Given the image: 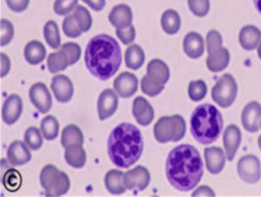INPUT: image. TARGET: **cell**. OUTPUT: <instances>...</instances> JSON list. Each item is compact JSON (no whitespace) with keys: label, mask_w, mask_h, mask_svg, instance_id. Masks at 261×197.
<instances>
[{"label":"cell","mask_w":261,"mask_h":197,"mask_svg":"<svg viewBox=\"0 0 261 197\" xmlns=\"http://www.w3.org/2000/svg\"><path fill=\"white\" fill-rule=\"evenodd\" d=\"M237 170L239 177L246 183L255 184L261 178V166L257 156L248 154L240 158Z\"/></svg>","instance_id":"obj_7"},{"label":"cell","mask_w":261,"mask_h":197,"mask_svg":"<svg viewBox=\"0 0 261 197\" xmlns=\"http://www.w3.org/2000/svg\"><path fill=\"white\" fill-rule=\"evenodd\" d=\"M124 174L119 169H110L104 177V185L109 193L113 195L123 194L127 189L123 181Z\"/></svg>","instance_id":"obj_25"},{"label":"cell","mask_w":261,"mask_h":197,"mask_svg":"<svg viewBox=\"0 0 261 197\" xmlns=\"http://www.w3.org/2000/svg\"><path fill=\"white\" fill-rule=\"evenodd\" d=\"M23 56L28 63L37 65L46 57L45 46L38 40H33L27 43L23 49Z\"/></svg>","instance_id":"obj_26"},{"label":"cell","mask_w":261,"mask_h":197,"mask_svg":"<svg viewBox=\"0 0 261 197\" xmlns=\"http://www.w3.org/2000/svg\"><path fill=\"white\" fill-rule=\"evenodd\" d=\"M242 141V133L238 126L229 125L223 132V146L226 158L231 161L240 147Z\"/></svg>","instance_id":"obj_18"},{"label":"cell","mask_w":261,"mask_h":197,"mask_svg":"<svg viewBox=\"0 0 261 197\" xmlns=\"http://www.w3.org/2000/svg\"><path fill=\"white\" fill-rule=\"evenodd\" d=\"M177 133V125L173 115L160 117L153 128V135L159 143L174 142Z\"/></svg>","instance_id":"obj_10"},{"label":"cell","mask_w":261,"mask_h":197,"mask_svg":"<svg viewBox=\"0 0 261 197\" xmlns=\"http://www.w3.org/2000/svg\"><path fill=\"white\" fill-rule=\"evenodd\" d=\"M84 144V134L75 125L66 126L61 133V145L65 148L69 145Z\"/></svg>","instance_id":"obj_31"},{"label":"cell","mask_w":261,"mask_h":197,"mask_svg":"<svg viewBox=\"0 0 261 197\" xmlns=\"http://www.w3.org/2000/svg\"><path fill=\"white\" fill-rule=\"evenodd\" d=\"M144 141L140 130L129 124L121 122L110 133L107 141V153L112 163L127 168L136 163L143 152Z\"/></svg>","instance_id":"obj_3"},{"label":"cell","mask_w":261,"mask_h":197,"mask_svg":"<svg viewBox=\"0 0 261 197\" xmlns=\"http://www.w3.org/2000/svg\"><path fill=\"white\" fill-rule=\"evenodd\" d=\"M64 149V159L68 165L74 168H81L85 165L87 155L83 145L73 144L65 147Z\"/></svg>","instance_id":"obj_27"},{"label":"cell","mask_w":261,"mask_h":197,"mask_svg":"<svg viewBox=\"0 0 261 197\" xmlns=\"http://www.w3.org/2000/svg\"><path fill=\"white\" fill-rule=\"evenodd\" d=\"M222 128V115L212 104H201L194 109L190 119V131L200 144L208 145L215 142L220 136Z\"/></svg>","instance_id":"obj_4"},{"label":"cell","mask_w":261,"mask_h":197,"mask_svg":"<svg viewBox=\"0 0 261 197\" xmlns=\"http://www.w3.org/2000/svg\"><path fill=\"white\" fill-rule=\"evenodd\" d=\"M118 106V95L114 89H105L103 90L97 101V111L98 117L101 120H104L114 114Z\"/></svg>","instance_id":"obj_11"},{"label":"cell","mask_w":261,"mask_h":197,"mask_svg":"<svg viewBox=\"0 0 261 197\" xmlns=\"http://www.w3.org/2000/svg\"><path fill=\"white\" fill-rule=\"evenodd\" d=\"M138 85V79L134 73L123 71L115 78L113 82V89L119 97L128 98L137 92Z\"/></svg>","instance_id":"obj_14"},{"label":"cell","mask_w":261,"mask_h":197,"mask_svg":"<svg viewBox=\"0 0 261 197\" xmlns=\"http://www.w3.org/2000/svg\"><path fill=\"white\" fill-rule=\"evenodd\" d=\"M152 82L164 86L170 77L168 65L161 59H152L147 65V75Z\"/></svg>","instance_id":"obj_23"},{"label":"cell","mask_w":261,"mask_h":197,"mask_svg":"<svg viewBox=\"0 0 261 197\" xmlns=\"http://www.w3.org/2000/svg\"><path fill=\"white\" fill-rule=\"evenodd\" d=\"M161 28L167 35H174L180 29V16L174 9H166L160 19Z\"/></svg>","instance_id":"obj_29"},{"label":"cell","mask_w":261,"mask_h":197,"mask_svg":"<svg viewBox=\"0 0 261 197\" xmlns=\"http://www.w3.org/2000/svg\"><path fill=\"white\" fill-rule=\"evenodd\" d=\"M188 94L191 100L200 101L207 94V85L203 80L191 81L188 87Z\"/></svg>","instance_id":"obj_36"},{"label":"cell","mask_w":261,"mask_h":197,"mask_svg":"<svg viewBox=\"0 0 261 197\" xmlns=\"http://www.w3.org/2000/svg\"><path fill=\"white\" fill-rule=\"evenodd\" d=\"M82 1L85 2L87 5H89L90 8H92L95 11L102 10L106 4L105 0H82Z\"/></svg>","instance_id":"obj_50"},{"label":"cell","mask_w":261,"mask_h":197,"mask_svg":"<svg viewBox=\"0 0 261 197\" xmlns=\"http://www.w3.org/2000/svg\"><path fill=\"white\" fill-rule=\"evenodd\" d=\"M0 24H1V46H5L9 44L10 41L12 40L14 35V28H13V24L5 18L1 19Z\"/></svg>","instance_id":"obj_43"},{"label":"cell","mask_w":261,"mask_h":197,"mask_svg":"<svg viewBox=\"0 0 261 197\" xmlns=\"http://www.w3.org/2000/svg\"><path fill=\"white\" fill-rule=\"evenodd\" d=\"M141 90L144 94L150 97H154L159 95L164 90V86L152 82L147 76H145L141 80Z\"/></svg>","instance_id":"obj_40"},{"label":"cell","mask_w":261,"mask_h":197,"mask_svg":"<svg viewBox=\"0 0 261 197\" xmlns=\"http://www.w3.org/2000/svg\"><path fill=\"white\" fill-rule=\"evenodd\" d=\"M32 158L31 149L24 141H13L7 148L6 160L11 166H20L28 163Z\"/></svg>","instance_id":"obj_13"},{"label":"cell","mask_w":261,"mask_h":197,"mask_svg":"<svg viewBox=\"0 0 261 197\" xmlns=\"http://www.w3.org/2000/svg\"><path fill=\"white\" fill-rule=\"evenodd\" d=\"M79 0H55L53 4L54 12L58 15H67L77 6Z\"/></svg>","instance_id":"obj_41"},{"label":"cell","mask_w":261,"mask_h":197,"mask_svg":"<svg viewBox=\"0 0 261 197\" xmlns=\"http://www.w3.org/2000/svg\"><path fill=\"white\" fill-rule=\"evenodd\" d=\"M40 184L49 196H61L68 192L70 181L68 176L53 164L45 165L40 173Z\"/></svg>","instance_id":"obj_5"},{"label":"cell","mask_w":261,"mask_h":197,"mask_svg":"<svg viewBox=\"0 0 261 197\" xmlns=\"http://www.w3.org/2000/svg\"><path fill=\"white\" fill-rule=\"evenodd\" d=\"M256 9L258 10V12L261 14V0H253Z\"/></svg>","instance_id":"obj_51"},{"label":"cell","mask_w":261,"mask_h":197,"mask_svg":"<svg viewBox=\"0 0 261 197\" xmlns=\"http://www.w3.org/2000/svg\"><path fill=\"white\" fill-rule=\"evenodd\" d=\"M43 135L41 130L36 127H30L23 134V141L31 150H38L43 145Z\"/></svg>","instance_id":"obj_34"},{"label":"cell","mask_w":261,"mask_h":197,"mask_svg":"<svg viewBox=\"0 0 261 197\" xmlns=\"http://www.w3.org/2000/svg\"><path fill=\"white\" fill-rule=\"evenodd\" d=\"M182 48L188 57L197 59L201 57L205 50V43L203 37L197 32L188 33L182 42Z\"/></svg>","instance_id":"obj_22"},{"label":"cell","mask_w":261,"mask_h":197,"mask_svg":"<svg viewBox=\"0 0 261 197\" xmlns=\"http://www.w3.org/2000/svg\"><path fill=\"white\" fill-rule=\"evenodd\" d=\"M3 184L9 191H15L21 184V177L15 169H8L3 175Z\"/></svg>","instance_id":"obj_38"},{"label":"cell","mask_w":261,"mask_h":197,"mask_svg":"<svg viewBox=\"0 0 261 197\" xmlns=\"http://www.w3.org/2000/svg\"><path fill=\"white\" fill-rule=\"evenodd\" d=\"M51 90L58 102L66 103L73 96V85L70 79L64 75H56L51 81Z\"/></svg>","instance_id":"obj_15"},{"label":"cell","mask_w":261,"mask_h":197,"mask_svg":"<svg viewBox=\"0 0 261 197\" xmlns=\"http://www.w3.org/2000/svg\"><path fill=\"white\" fill-rule=\"evenodd\" d=\"M151 176L149 170L142 165L136 166L124 173L123 181L127 190L144 191L150 184Z\"/></svg>","instance_id":"obj_8"},{"label":"cell","mask_w":261,"mask_h":197,"mask_svg":"<svg viewBox=\"0 0 261 197\" xmlns=\"http://www.w3.org/2000/svg\"><path fill=\"white\" fill-rule=\"evenodd\" d=\"M40 130L44 139L52 141L57 138L59 133V122L53 115L45 116L40 125Z\"/></svg>","instance_id":"obj_32"},{"label":"cell","mask_w":261,"mask_h":197,"mask_svg":"<svg viewBox=\"0 0 261 197\" xmlns=\"http://www.w3.org/2000/svg\"><path fill=\"white\" fill-rule=\"evenodd\" d=\"M188 5L192 13L198 17L207 15L210 9L209 0H188Z\"/></svg>","instance_id":"obj_39"},{"label":"cell","mask_w":261,"mask_h":197,"mask_svg":"<svg viewBox=\"0 0 261 197\" xmlns=\"http://www.w3.org/2000/svg\"><path fill=\"white\" fill-rule=\"evenodd\" d=\"M165 175L176 190L187 192L194 189L203 176V161L199 151L189 144L174 147L168 153Z\"/></svg>","instance_id":"obj_1"},{"label":"cell","mask_w":261,"mask_h":197,"mask_svg":"<svg viewBox=\"0 0 261 197\" xmlns=\"http://www.w3.org/2000/svg\"><path fill=\"white\" fill-rule=\"evenodd\" d=\"M173 116H174L176 125H177V133H176V137H175L174 142H177L180 139H182L185 134H186V121H185L184 117L179 114H174Z\"/></svg>","instance_id":"obj_47"},{"label":"cell","mask_w":261,"mask_h":197,"mask_svg":"<svg viewBox=\"0 0 261 197\" xmlns=\"http://www.w3.org/2000/svg\"><path fill=\"white\" fill-rule=\"evenodd\" d=\"M258 146H259V148H260V150H261V135H260L259 138H258Z\"/></svg>","instance_id":"obj_53"},{"label":"cell","mask_w":261,"mask_h":197,"mask_svg":"<svg viewBox=\"0 0 261 197\" xmlns=\"http://www.w3.org/2000/svg\"><path fill=\"white\" fill-rule=\"evenodd\" d=\"M238 85L234 78L229 73L222 75L213 86L211 97L213 101L222 108L229 107L236 100Z\"/></svg>","instance_id":"obj_6"},{"label":"cell","mask_w":261,"mask_h":197,"mask_svg":"<svg viewBox=\"0 0 261 197\" xmlns=\"http://www.w3.org/2000/svg\"><path fill=\"white\" fill-rule=\"evenodd\" d=\"M257 52H258L259 58L261 59V41H260V43H259V45H258V47H257Z\"/></svg>","instance_id":"obj_52"},{"label":"cell","mask_w":261,"mask_h":197,"mask_svg":"<svg viewBox=\"0 0 261 197\" xmlns=\"http://www.w3.org/2000/svg\"><path fill=\"white\" fill-rule=\"evenodd\" d=\"M46 43L52 49H58L60 46V34L57 23L54 20H48L43 28Z\"/></svg>","instance_id":"obj_33"},{"label":"cell","mask_w":261,"mask_h":197,"mask_svg":"<svg viewBox=\"0 0 261 197\" xmlns=\"http://www.w3.org/2000/svg\"><path fill=\"white\" fill-rule=\"evenodd\" d=\"M115 33L117 38L125 45L133 43L136 38V30L133 24L125 29H116Z\"/></svg>","instance_id":"obj_44"},{"label":"cell","mask_w":261,"mask_h":197,"mask_svg":"<svg viewBox=\"0 0 261 197\" xmlns=\"http://www.w3.org/2000/svg\"><path fill=\"white\" fill-rule=\"evenodd\" d=\"M22 112L21 98L16 94H11L6 97L2 106V119L6 125L16 122Z\"/></svg>","instance_id":"obj_16"},{"label":"cell","mask_w":261,"mask_h":197,"mask_svg":"<svg viewBox=\"0 0 261 197\" xmlns=\"http://www.w3.org/2000/svg\"><path fill=\"white\" fill-rule=\"evenodd\" d=\"M109 22L115 29H125L132 26L133 11L132 8L126 4L115 5L108 14Z\"/></svg>","instance_id":"obj_21"},{"label":"cell","mask_w":261,"mask_h":197,"mask_svg":"<svg viewBox=\"0 0 261 197\" xmlns=\"http://www.w3.org/2000/svg\"><path fill=\"white\" fill-rule=\"evenodd\" d=\"M61 49L65 51L69 59V65H73L81 58V47L79 44L73 42H67L61 46Z\"/></svg>","instance_id":"obj_42"},{"label":"cell","mask_w":261,"mask_h":197,"mask_svg":"<svg viewBox=\"0 0 261 197\" xmlns=\"http://www.w3.org/2000/svg\"><path fill=\"white\" fill-rule=\"evenodd\" d=\"M29 97L32 104L41 113H47L52 106V97L44 83L38 82L31 86Z\"/></svg>","instance_id":"obj_9"},{"label":"cell","mask_w":261,"mask_h":197,"mask_svg":"<svg viewBox=\"0 0 261 197\" xmlns=\"http://www.w3.org/2000/svg\"><path fill=\"white\" fill-rule=\"evenodd\" d=\"M145 61V53L142 47L138 44L129 45L124 53L125 65L130 69L140 68Z\"/></svg>","instance_id":"obj_28"},{"label":"cell","mask_w":261,"mask_h":197,"mask_svg":"<svg viewBox=\"0 0 261 197\" xmlns=\"http://www.w3.org/2000/svg\"><path fill=\"white\" fill-rule=\"evenodd\" d=\"M132 113L137 122L141 126H148L154 118V109L151 104L142 96L136 97L133 102Z\"/></svg>","instance_id":"obj_19"},{"label":"cell","mask_w":261,"mask_h":197,"mask_svg":"<svg viewBox=\"0 0 261 197\" xmlns=\"http://www.w3.org/2000/svg\"><path fill=\"white\" fill-rule=\"evenodd\" d=\"M222 46V37L216 30H210L206 36V50Z\"/></svg>","instance_id":"obj_45"},{"label":"cell","mask_w":261,"mask_h":197,"mask_svg":"<svg viewBox=\"0 0 261 197\" xmlns=\"http://www.w3.org/2000/svg\"><path fill=\"white\" fill-rule=\"evenodd\" d=\"M192 196H215V192L208 186L203 185L192 192Z\"/></svg>","instance_id":"obj_48"},{"label":"cell","mask_w":261,"mask_h":197,"mask_svg":"<svg viewBox=\"0 0 261 197\" xmlns=\"http://www.w3.org/2000/svg\"><path fill=\"white\" fill-rule=\"evenodd\" d=\"M204 158L208 171L212 175H217L224 167L226 154L220 147H206L204 149Z\"/></svg>","instance_id":"obj_17"},{"label":"cell","mask_w":261,"mask_h":197,"mask_svg":"<svg viewBox=\"0 0 261 197\" xmlns=\"http://www.w3.org/2000/svg\"><path fill=\"white\" fill-rule=\"evenodd\" d=\"M72 16L76 20L77 24L82 29L83 33L88 32L92 27V16L89 12V10L82 5H77L74 10L72 11Z\"/></svg>","instance_id":"obj_35"},{"label":"cell","mask_w":261,"mask_h":197,"mask_svg":"<svg viewBox=\"0 0 261 197\" xmlns=\"http://www.w3.org/2000/svg\"><path fill=\"white\" fill-rule=\"evenodd\" d=\"M260 129H261V128H260Z\"/></svg>","instance_id":"obj_54"},{"label":"cell","mask_w":261,"mask_h":197,"mask_svg":"<svg viewBox=\"0 0 261 197\" xmlns=\"http://www.w3.org/2000/svg\"><path fill=\"white\" fill-rule=\"evenodd\" d=\"M62 30L68 38H77L83 34L82 29L77 24L72 14H67L62 21Z\"/></svg>","instance_id":"obj_37"},{"label":"cell","mask_w":261,"mask_h":197,"mask_svg":"<svg viewBox=\"0 0 261 197\" xmlns=\"http://www.w3.org/2000/svg\"><path fill=\"white\" fill-rule=\"evenodd\" d=\"M0 56H1V77L4 78L10 70V59L4 53H1Z\"/></svg>","instance_id":"obj_49"},{"label":"cell","mask_w":261,"mask_h":197,"mask_svg":"<svg viewBox=\"0 0 261 197\" xmlns=\"http://www.w3.org/2000/svg\"><path fill=\"white\" fill-rule=\"evenodd\" d=\"M85 63L94 77L107 81L114 76L121 63V50L117 41L106 34L93 37L85 50Z\"/></svg>","instance_id":"obj_2"},{"label":"cell","mask_w":261,"mask_h":197,"mask_svg":"<svg viewBox=\"0 0 261 197\" xmlns=\"http://www.w3.org/2000/svg\"><path fill=\"white\" fill-rule=\"evenodd\" d=\"M261 41V31L253 26L247 24L243 27L239 33V42L243 49L251 51L258 47Z\"/></svg>","instance_id":"obj_24"},{"label":"cell","mask_w":261,"mask_h":197,"mask_svg":"<svg viewBox=\"0 0 261 197\" xmlns=\"http://www.w3.org/2000/svg\"><path fill=\"white\" fill-rule=\"evenodd\" d=\"M69 65V59L67 54L61 48L53 53H50L47 57V68L51 73H57L64 70Z\"/></svg>","instance_id":"obj_30"},{"label":"cell","mask_w":261,"mask_h":197,"mask_svg":"<svg viewBox=\"0 0 261 197\" xmlns=\"http://www.w3.org/2000/svg\"><path fill=\"white\" fill-rule=\"evenodd\" d=\"M208 57L206 59L207 68L210 71L218 72L223 70L229 63V52L228 50L223 47L219 46L207 51Z\"/></svg>","instance_id":"obj_20"},{"label":"cell","mask_w":261,"mask_h":197,"mask_svg":"<svg viewBox=\"0 0 261 197\" xmlns=\"http://www.w3.org/2000/svg\"><path fill=\"white\" fill-rule=\"evenodd\" d=\"M241 120L244 129L249 133H256L261 128V104L257 101L249 102L243 109Z\"/></svg>","instance_id":"obj_12"},{"label":"cell","mask_w":261,"mask_h":197,"mask_svg":"<svg viewBox=\"0 0 261 197\" xmlns=\"http://www.w3.org/2000/svg\"><path fill=\"white\" fill-rule=\"evenodd\" d=\"M30 0H6V4L9 9L14 12H21L29 6Z\"/></svg>","instance_id":"obj_46"}]
</instances>
